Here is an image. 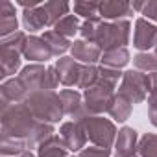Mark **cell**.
I'll use <instances>...</instances> for the list:
<instances>
[{"instance_id": "obj_1", "label": "cell", "mask_w": 157, "mask_h": 157, "mask_svg": "<svg viewBox=\"0 0 157 157\" xmlns=\"http://www.w3.org/2000/svg\"><path fill=\"white\" fill-rule=\"evenodd\" d=\"M50 137H54V126L39 122L24 104L2 105V139L22 140L33 148Z\"/></svg>"}, {"instance_id": "obj_2", "label": "cell", "mask_w": 157, "mask_h": 157, "mask_svg": "<svg viewBox=\"0 0 157 157\" xmlns=\"http://www.w3.org/2000/svg\"><path fill=\"white\" fill-rule=\"evenodd\" d=\"M129 21H115L105 22L104 19H89L82 24L80 33L85 41L96 44L100 50H115V48H126L129 41Z\"/></svg>"}, {"instance_id": "obj_3", "label": "cell", "mask_w": 157, "mask_h": 157, "mask_svg": "<svg viewBox=\"0 0 157 157\" xmlns=\"http://www.w3.org/2000/svg\"><path fill=\"white\" fill-rule=\"evenodd\" d=\"M24 105L30 109V113L39 122H44V124L59 122L61 117L65 115L63 107H61L59 94L54 93V91H37V93H32L28 96V100L24 102Z\"/></svg>"}, {"instance_id": "obj_4", "label": "cell", "mask_w": 157, "mask_h": 157, "mask_svg": "<svg viewBox=\"0 0 157 157\" xmlns=\"http://www.w3.org/2000/svg\"><path fill=\"white\" fill-rule=\"evenodd\" d=\"M78 122L82 124V128L85 129L87 139L94 146L109 150L115 144L118 131H117V128H115V124L111 120H107L104 117H98V115H89L85 111V115L78 118Z\"/></svg>"}, {"instance_id": "obj_5", "label": "cell", "mask_w": 157, "mask_h": 157, "mask_svg": "<svg viewBox=\"0 0 157 157\" xmlns=\"http://www.w3.org/2000/svg\"><path fill=\"white\" fill-rule=\"evenodd\" d=\"M113 98H115V85H111V83L98 78L96 85L89 87L83 93V102H85L83 109L89 115H100V113L109 109Z\"/></svg>"}, {"instance_id": "obj_6", "label": "cell", "mask_w": 157, "mask_h": 157, "mask_svg": "<svg viewBox=\"0 0 157 157\" xmlns=\"http://www.w3.org/2000/svg\"><path fill=\"white\" fill-rule=\"evenodd\" d=\"M148 74H142L140 70H128L122 76L118 94L126 96L131 104H140L148 96Z\"/></svg>"}, {"instance_id": "obj_7", "label": "cell", "mask_w": 157, "mask_h": 157, "mask_svg": "<svg viewBox=\"0 0 157 157\" xmlns=\"http://www.w3.org/2000/svg\"><path fill=\"white\" fill-rule=\"evenodd\" d=\"M21 83L26 87V91L37 93V91H48V83H46V78H48V68H44L43 65L35 63V65H28L21 70V74L17 76Z\"/></svg>"}, {"instance_id": "obj_8", "label": "cell", "mask_w": 157, "mask_h": 157, "mask_svg": "<svg viewBox=\"0 0 157 157\" xmlns=\"http://www.w3.org/2000/svg\"><path fill=\"white\" fill-rule=\"evenodd\" d=\"M59 137L63 140V144L68 148V151H82L85 148L87 142V135L85 129L82 128L80 122H65L59 128Z\"/></svg>"}, {"instance_id": "obj_9", "label": "cell", "mask_w": 157, "mask_h": 157, "mask_svg": "<svg viewBox=\"0 0 157 157\" xmlns=\"http://www.w3.org/2000/svg\"><path fill=\"white\" fill-rule=\"evenodd\" d=\"M155 43H157V26L150 24L146 19H137L133 46L139 50H150V48H155Z\"/></svg>"}, {"instance_id": "obj_10", "label": "cell", "mask_w": 157, "mask_h": 157, "mask_svg": "<svg viewBox=\"0 0 157 157\" xmlns=\"http://www.w3.org/2000/svg\"><path fill=\"white\" fill-rule=\"evenodd\" d=\"M56 68H57V74H59V82L63 85L72 87V85L80 83L83 65H80L74 57H61V59H57Z\"/></svg>"}, {"instance_id": "obj_11", "label": "cell", "mask_w": 157, "mask_h": 157, "mask_svg": "<svg viewBox=\"0 0 157 157\" xmlns=\"http://www.w3.org/2000/svg\"><path fill=\"white\" fill-rule=\"evenodd\" d=\"M2 93V105H17V104H24L30 96V93L26 91V87L21 83L19 78H11V80L4 82L0 87Z\"/></svg>"}, {"instance_id": "obj_12", "label": "cell", "mask_w": 157, "mask_h": 157, "mask_svg": "<svg viewBox=\"0 0 157 157\" xmlns=\"http://www.w3.org/2000/svg\"><path fill=\"white\" fill-rule=\"evenodd\" d=\"M22 56L30 61H48L54 57V52L50 50V46L46 44V41L43 37H37V35H30L26 39V44H24V50H22Z\"/></svg>"}, {"instance_id": "obj_13", "label": "cell", "mask_w": 157, "mask_h": 157, "mask_svg": "<svg viewBox=\"0 0 157 157\" xmlns=\"http://www.w3.org/2000/svg\"><path fill=\"white\" fill-rule=\"evenodd\" d=\"M70 52H72V57L76 61H82L85 65H93V63L100 61V57H102V50L96 44H93L85 39L74 41L72 46H70Z\"/></svg>"}, {"instance_id": "obj_14", "label": "cell", "mask_w": 157, "mask_h": 157, "mask_svg": "<svg viewBox=\"0 0 157 157\" xmlns=\"http://www.w3.org/2000/svg\"><path fill=\"white\" fill-rule=\"evenodd\" d=\"M139 148V142H137V131L133 128H128L124 126L118 135H117V140H115V150H117V155L118 157H133L135 151Z\"/></svg>"}, {"instance_id": "obj_15", "label": "cell", "mask_w": 157, "mask_h": 157, "mask_svg": "<svg viewBox=\"0 0 157 157\" xmlns=\"http://www.w3.org/2000/svg\"><path fill=\"white\" fill-rule=\"evenodd\" d=\"M129 15H133V8L129 2H124V0H104V2H100V19L122 21V17Z\"/></svg>"}, {"instance_id": "obj_16", "label": "cell", "mask_w": 157, "mask_h": 157, "mask_svg": "<svg viewBox=\"0 0 157 157\" xmlns=\"http://www.w3.org/2000/svg\"><path fill=\"white\" fill-rule=\"evenodd\" d=\"M59 100H61V107H63L65 115L74 117L76 120L85 115V109H83V104H82V94L78 91L65 89V91L59 93Z\"/></svg>"}, {"instance_id": "obj_17", "label": "cell", "mask_w": 157, "mask_h": 157, "mask_svg": "<svg viewBox=\"0 0 157 157\" xmlns=\"http://www.w3.org/2000/svg\"><path fill=\"white\" fill-rule=\"evenodd\" d=\"M22 22H24V28L28 32H39L43 30L44 26H50V21H48V15L41 6L37 8H30V10H24L22 11Z\"/></svg>"}, {"instance_id": "obj_18", "label": "cell", "mask_w": 157, "mask_h": 157, "mask_svg": "<svg viewBox=\"0 0 157 157\" xmlns=\"http://www.w3.org/2000/svg\"><path fill=\"white\" fill-rule=\"evenodd\" d=\"M21 54L15 48L0 46V78H8L15 74L21 67Z\"/></svg>"}, {"instance_id": "obj_19", "label": "cell", "mask_w": 157, "mask_h": 157, "mask_svg": "<svg viewBox=\"0 0 157 157\" xmlns=\"http://www.w3.org/2000/svg\"><path fill=\"white\" fill-rule=\"evenodd\" d=\"M17 32V17H15V6L8 0L0 4V35L8 37Z\"/></svg>"}, {"instance_id": "obj_20", "label": "cell", "mask_w": 157, "mask_h": 157, "mask_svg": "<svg viewBox=\"0 0 157 157\" xmlns=\"http://www.w3.org/2000/svg\"><path fill=\"white\" fill-rule=\"evenodd\" d=\"M37 157H70V155H68V148L63 144L61 137L54 135V137L46 139L43 144H39Z\"/></svg>"}, {"instance_id": "obj_21", "label": "cell", "mask_w": 157, "mask_h": 157, "mask_svg": "<svg viewBox=\"0 0 157 157\" xmlns=\"http://www.w3.org/2000/svg\"><path fill=\"white\" fill-rule=\"evenodd\" d=\"M100 61H102V67L120 70L122 67H126V65L129 63V52H128V48H115V50H107V52H104V54H102Z\"/></svg>"}, {"instance_id": "obj_22", "label": "cell", "mask_w": 157, "mask_h": 157, "mask_svg": "<svg viewBox=\"0 0 157 157\" xmlns=\"http://www.w3.org/2000/svg\"><path fill=\"white\" fill-rule=\"evenodd\" d=\"M107 113H109L115 120L124 122V120H128L129 115H131V102H129L126 96H122V94H115V98H113V102H111Z\"/></svg>"}, {"instance_id": "obj_23", "label": "cell", "mask_w": 157, "mask_h": 157, "mask_svg": "<svg viewBox=\"0 0 157 157\" xmlns=\"http://www.w3.org/2000/svg\"><path fill=\"white\" fill-rule=\"evenodd\" d=\"M148 117L150 122L157 128V72L148 74Z\"/></svg>"}, {"instance_id": "obj_24", "label": "cell", "mask_w": 157, "mask_h": 157, "mask_svg": "<svg viewBox=\"0 0 157 157\" xmlns=\"http://www.w3.org/2000/svg\"><path fill=\"white\" fill-rule=\"evenodd\" d=\"M43 39L46 41V44L50 46V50L54 52V56H59V54H65L70 46H72V43L67 39V37H63V35H59L57 32H54V30H48V32H44L43 33Z\"/></svg>"}, {"instance_id": "obj_25", "label": "cell", "mask_w": 157, "mask_h": 157, "mask_svg": "<svg viewBox=\"0 0 157 157\" xmlns=\"http://www.w3.org/2000/svg\"><path fill=\"white\" fill-rule=\"evenodd\" d=\"M46 15H48V21H50V26H56L63 17L68 15V10L70 6L67 2H59V0H52V2H44L43 4Z\"/></svg>"}, {"instance_id": "obj_26", "label": "cell", "mask_w": 157, "mask_h": 157, "mask_svg": "<svg viewBox=\"0 0 157 157\" xmlns=\"http://www.w3.org/2000/svg\"><path fill=\"white\" fill-rule=\"evenodd\" d=\"M80 28H82V26H80V21H78L76 15H67V17H63V19L54 26V32H57L59 35L70 39V37L76 35V32H80Z\"/></svg>"}, {"instance_id": "obj_27", "label": "cell", "mask_w": 157, "mask_h": 157, "mask_svg": "<svg viewBox=\"0 0 157 157\" xmlns=\"http://www.w3.org/2000/svg\"><path fill=\"white\" fill-rule=\"evenodd\" d=\"M74 13L85 17V21H89V19H98V17H100V2H89V0H80V2H74Z\"/></svg>"}, {"instance_id": "obj_28", "label": "cell", "mask_w": 157, "mask_h": 157, "mask_svg": "<svg viewBox=\"0 0 157 157\" xmlns=\"http://www.w3.org/2000/svg\"><path fill=\"white\" fill-rule=\"evenodd\" d=\"M137 151L140 153V157H157V135L155 133L142 135Z\"/></svg>"}, {"instance_id": "obj_29", "label": "cell", "mask_w": 157, "mask_h": 157, "mask_svg": "<svg viewBox=\"0 0 157 157\" xmlns=\"http://www.w3.org/2000/svg\"><path fill=\"white\" fill-rule=\"evenodd\" d=\"M133 65L140 72H157V56L155 54H148V52L137 54L133 57Z\"/></svg>"}, {"instance_id": "obj_30", "label": "cell", "mask_w": 157, "mask_h": 157, "mask_svg": "<svg viewBox=\"0 0 157 157\" xmlns=\"http://www.w3.org/2000/svg\"><path fill=\"white\" fill-rule=\"evenodd\" d=\"M98 78H100V74H98V67H94V65H83L82 78H80V83H78V87L87 91L89 87L96 85Z\"/></svg>"}, {"instance_id": "obj_31", "label": "cell", "mask_w": 157, "mask_h": 157, "mask_svg": "<svg viewBox=\"0 0 157 157\" xmlns=\"http://www.w3.org/2000/svg\"><path fill=\"white\" fill-rule=\"evenodd\" d=\"M133 10L140 11V15L151 19L157 22V0H146V2H140V0H137V2L131 4Z\"/></svg>"}, {"instance_id": "obj_32", "label": "cell", "mask_w": 157, "mask_h": 157, "mask_svg": "<svg viewBox=\"0 0 157 157\" xmlns=\"http://www.w3.org/2000/svg\"><path fill=\"white\" fill-rule=\"evenodd\" d=\"M26 33L24 32H15L8 37H2V43H0V46H6V48H15L19 52L24 50V44H26Z\"/></svg>"}, {"instance_id": "obj_33", "label": "cell", "mask_w": 157, "mask_h": 157, "mask_svg": "<svg viewBox=\"0 0 157 157\" xmlns=\"http://www.w3.org/2000/svg\"><path fill=\"white\" fill-rule=\"evenodd\" d=\"M78 157H111V155H109V150L94 146V148H83Z\"/></svg>"}, {"instance_id": "obj_34", "label": "cell", "mask_w": 157, "mask_h": 157, "mask_svg": "<svg viewBox=\"0 0 157 157\" xmlns=\"http://www.w3.org/2000/svg\"><path fill=\"white\" fill-rule=\"evenodd\" d=\"M17 4L22 6L24 10H30V8H37V6H41V0H17Z\"/></svg>"}, {"instance_id": "obj_35", "label": "cell", "mask_w": 157, "mask_h": 157, "mask_svg": "<svg viewBox=\"0 0 157 157\" xmlns=\"http://www.w3.org/2000/svg\"><path fill=\"white\" fill-rule=\"evenodd\" d=\"M17 157H35V155H33V153H32V151L28 150V151H24L22 155H17Z\"/></svg>"}, {"instance_id": "obj_36", "label": "cell", "mask_w": 157, "mask_h": 157, "mask_svg": "<svg viewBox=\"0 0 157 157\" xmlns=\"http://www.w3.org/2000/svg\"><path fill=\"white\" fill-rule=\"evenodd\" d=\"M153 50H155V56H157V43H155V48H153Z\"/></svg>"}, {"instance_id": "obj_37", "label": "cell", "mask_w": 157, "mask_h": 157, "mask_svg": "<svg viewBox=\"0 0 157 157\" xmlns=\"http://www.w3.org/2000/svg\"><path fill=\"white\" fill-rule=\"evenodd\" d=\"M117 157H118V155H117ZM133 157H135V155H133Z\"/></svg>"}, {"instance_id": "obj_38", "label": "cell", "mask_w": 157, "mask_h": 157, "mask_svg": "<svg viewBox=\"0 0 157 157\" xmlns=\"http://www.w3.org/2000/svg\"><path fill=\"white\" fill-rule=\"evenodd\" d=\"M70 157H74V155H70Z\"/></svg>"}]
</instances>
